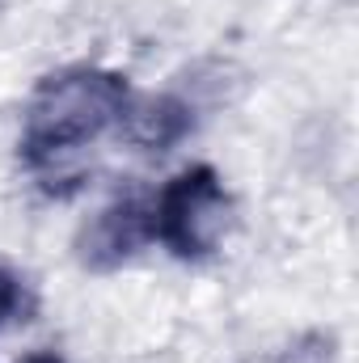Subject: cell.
Instances as JSON below:
<instances>
[{
    "label": "cell",
    "mask_w": 359,
    "mask_h": 363,
    "mask_svg": "<svg viewBox=\"0 0 359 363\" xmlns=\"http://www.w3.org/2000/svg\"><path fill=\"white\" fill-rule=\"evenodd\" d=\"M127 77L110 68H60L38 81L26 106V127H21V161L34 174V182L47 194H68L77 190L85 169L81 152L97 144L110 127L123 123L131 106Z\"/></svg>",
    "instance_id": "6da1fadb"
},
{
    "label": "cell",
    "mask_w": 359,
    "mask_h": 363,
    "mask_svg": "<svg viewBox=\"0 0 359 363\" xmlns=\"http://www.w3.org/2000/svg\"><path fill=\"white\" fill-rule=\"evenodd\" d=\"M233 199L211 165H190L165 182L153 199V241L182 262H203L228 233Z\"/></svg>",
    "instance_id": "7a4b0ae2"
},
{
    "label": "cell",
    "mask_w": 359,
    "mask_h": 363,
    "mask_svg": "<svg viewBox=\"0 0 359 363\" xmlns=\"http://www.w3.org/2000/svg\"><path fill=\"white\" fill-rule=\"evenodd\" d=\"M153 241V199L144 194H118L106 203L77 237V262L93 274H110L140 254V245Z\"/></svg>",
    "instance_id": "3957f363"
},
{
    "label": "cell",
    "mask_w": 359,
    "mask_h": 363,
    "mask_svg": "<svg viewBox=\"0 0 359 363\" xmlns=\"http://www.w3.org/2000/svg\"><path fill=\"white\" fill-rule=\"evenodd\" d=\"M127 140L144 152H165L182 144L190 131H194V106L182 97V93H157V97H131L123 123Z\"/></svg>",
    "instance_id": "277c9868"
},
{
    "label": "cell",
    "mask_w": 359,
    "mask_h": 363,
    "mask_svg": "<svg viewBox=\"0 0 359 363\" xmlns=\"http://www.w3.org/2000/svg\"><path fill=\"white\" fill-rule=\"evenodd\" d=\"M334 355H338L334 334L309 330V334H300V338L275 347V351H267V355H254V359H245V363H334Z\"/></svg>",
    "instance_id": "5b68a950"
},
{
    "label": "cell",
    "mask_w": 359,
    "mask_h": 363,
    "mask_svg": "<svg viewBox=\"0 0 359 363\" xmlns=\"http://www.w3.org/2000/svg\"><path fill=\"white\" fill-rule=\"evenodd\" d=\"M34 304H38V300H34L30 283L13 271V267L0 262V334L13 330V325H26V321L34 317Z\"/></svg>",
    "instance_id": "8992f818"
},
{
    "label": "cell",
    "mask_w": 359,
    "mask_h": 363,
    "mask_svg": "<svg viewBox=\"0 0 359 363\" xmlns=\"http://www.w3.org/2000/svg\"><path fill=\"white\" fill-rule=\"evenodd\" d=\"M21 363H68L64 355H55V351H34V355H26Z\"/></svg>",
    "instance_id": "52a82bcc"
}]
</instances>
